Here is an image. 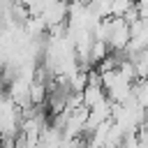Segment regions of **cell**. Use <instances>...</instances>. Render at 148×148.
Returning <instances> with one entry per match:
<instances>
[{"label": "cell", "instance_id": "obj_1", "mask_svg": "<svg viewBox=\"0 0 148 148\" xmlns=\"http://www.w3.org/2000/svg\"><path fill=\"white\" fill-rule=\"evenodd\" d=\"M109 51H111V49H109L106 42H102V39H92V42H90V62H92V67H95Z\"/></svg>", "mask_w": 148, "mask_h": 148}]
</instances>
